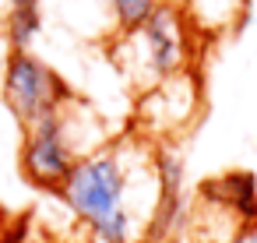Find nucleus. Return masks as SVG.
Wrapping results in <instances>:
<instances>
[{
  "instance_id": "39448f33",
  "label": "nucleus",
  "mask_w": 257,
  "mask_h": 243,
  "mask_svg": "<svg viewBox=\"0 0 257 243\" xmlns=\"http://www.w3.org/2000/svg\"><path fill=\"white\" fill-rule=\"evenodd\" d=\"M155 180H159V197H155V211L148 218L145 243H169L176 236V229L183 225V159L169 148H159Z\"/></svg>"
},
{
  "instance_id": "423d86ee",
  "label": "nucleus",
  "mask_w": 257,
  "mask_h": 243,
  "mask_svg": "<svg viewBox=\"0 0 257 243\" xmlns=\"http://www.w3.org/2000/svg\"><path fill=\"white\" fill-rule=\"evenodd\" d=\"M43 18L39 11H8V43L11 50H29L32 39L39 36Z\"/></svg>"
},
{
  "instance_id": "f03ea898",
  "label": "nucleus",
  "mask_w": 257,
  "mask_h": 243,
  "mask_svg": "<svg viewBox=\"0 0 257 243\" xmlns=\"http://www.w3.org/2000/svg\"><path fill=\"white\" fill-rule=\"evenodd\" d=\"M67 102H74V92L50 64H43L29 50H11L4 67V106L22 127L60 113Z\"/></svg>"
},
{
  "instance_id": "7ed1b4c3",
  "label": "nucleus",
  "mask_w": 257,
  "mask_h": 243,
  "mask_svg": "<svg viewBox=\"0 0 257 243\" xmlns=\"http://www.w3.org/2000/svg\"><path fill=\"white\" fill-rule=\"evenodd\" d=\"M67 113H71V102L53 116H43L32 127H22V173L39 190L57 194V187L67 180V173L81 159V152L71 138Z\"/></svg>"
},
{
  "instance_id": "6e6552de",
  "label": "nucleus",
  "mask_w": 257,
  "mask_h": 243,
  "mask_svg": "<svg viewBox=\"0 0 257 243\" xmlns=\"http://www.w3.org/2000/svg\"><path fill=\"white\" fill-rule=\"evenodd\" d=\"M8 11H39V0H8Z\"/></svg>"
},
{
  "instance_id": "f257e3e1",
  "label": "nucleus",
  "mask_w": 257,
  "mask_h": 243,
  "mask_svg": "<svg viewBox=\"0 0 257 243\" xmlns=\"http://www.w3.org/2000/svg\"><path fill=\"white\" fill-rule=\"evenodd\" d=\"M57 197L88 243H138L148 232V215L134 204V155L123 152V141L85 152Z\"/></svg>"
},
{
  "instance_id": "0eeeda50",
  "label": "nucleus",
  "mask_w": 257,
  "mask_h": 243,
  "mask_svg": "<svg viewBox=\"0 0 257 243\" xmlns=\"http://www.w3.org/2000/svg\"><path fill=\"white\" fill-rule=\"evenodd\" d=\"M113 4V15H116V22H120V29H138L152 11H155V4L159 0H109Z\"/></svg>"
},
{
  "instance_id": "20e7f679",
  "label": "nucleus",
  "mask_w": 257,
  "mask_h": 243,
  "mask_svg": "<svg viewBox=\"0 0 257 243\" xmlns=\"http://www.w3.org/2000/svg\"><path fill=\"white\" fill-rule=\"evenodd\" d=\"M131 36H138V71H145V78L152 85H162L169 78H176L187 64V22L183 11H176L173 4H155V11L131 29Z\"/></svg>"
}]
</instances>
